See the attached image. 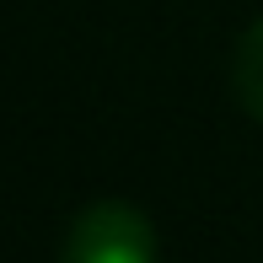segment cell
Returning <instances> with one entry per match:
<instances>
[{
  "instance_id": "7a4b0ae2",
  "label": "cell",
  "mask_w": 263,
  "mask_h": 263,
  "mask_svg": "<svg viewBox=\"0 0 263 263\" xmlns=\"http://www.w3.org/2000/svg\"><path fill=\"white\" fill-rule=\"evenodd\" d=\"M231 91H236V102H242V113L263 118V22H253V27L242 32V43H236Z\"/></svg>"
},
{
  "instance_id": "6da1fadb",
  "label": "cell",
  "mask_w": 263,
  "mask_h": 263,
  "mask_svg": "<svg viewBox=\"0 0 263 263\" xmlns=\"http://www.w3.org/2000/svg\"><path fill=\"white\" fill-rule=\"evenodd\" d=\"M59 263H156V231L135 204L102 199L70 220Z\"/></svg>"
}]
</instances>
